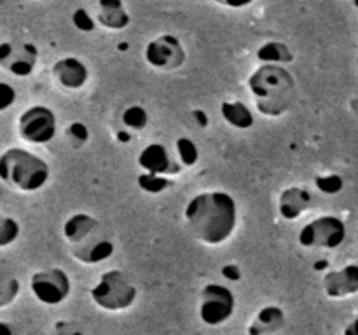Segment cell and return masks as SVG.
Wrapping results in <instances>:
<instances>
[{
    "instance_id": "obj_7",
    "label": "cell",
    "mask_w": 358,
    "mask_h": 335,
    "mask_svg": "<svg viewBox=\"0 0 358 335\" xmlns=\"http://www.w3.org/2000/svg\"><path fill=\"white\" fill-rule=\"evenodd\" d=\"M17 133L21 140L31 145H45L56 136V115L44 105L27 108L17 119Z\"/></svg>"
},
{
    "instance_id": "obj_28",
    "label": "cell",
    "mask_w": 358,
    "mask_h": 335,
    "mask_svg": "<svg viewBox=\"0 0 358 335\" xmlns=\"http://www.w3.org/2000/svg\"><path fill=\"white\" fill-rule=\"evenodd\" d=\"M72 21L77 27V30L80 31H91L94 28V21L91 20V16L84 9H77L76 13H73Z\"/></svg>"
},
{
    "instance_id": "obj_5",
    "label": "cell",
    "mask_w": 358,
    "mask_h": 335,
    "mask_svg": "<svg viewBox=\"0 0 358 335\" xmlns=\"http://www.w3.org/2000/svg\"><path fill=\"white\" fill-rule=\"evenodd\" d=\"M346 239V225L334 215H324L311 220L301 229L297 241L308 250H336Z\"/></svg>"
},
{
    "instance_id": "obj_3",
    "label": "cell",
    "mask_w": 358,
    "mask_h": 335,
    "mask_svg": "<svg viewBox=\"0 0 358 335\" xmlns=\"http://www.w3.org/2000/svg\"><path fill=\"white\" fill-rule=\"evenodd\" d=\"M2 181L17 192H35L49 180V166L44 159L28 150L13 147L0 157Z\"/></svg>"
},
{
    "instance_id": "obj_20",
    "label": "cell",
    "mask_w": 358,
    "mask_h": 335,
    "mask_svg": "<svg viewBox=\"0 0 358 335\" xmlns=\"http://www.w3.org/2000/svg\"><path fill=\"white\" fill-rule=\"evenodd\" d=\"M259 59L264 61V65H280L283 61H292L289 49L280 42H269L259 51Z\"/></svg>"
},
{
    "instance_id": "obj_6",
    "label": "cell",
    "mask_w": 358,
    "mask_h": 335,
    "mask_svg": "<svg viewBox=\"0 0 358 335\" xmlns=\"http://www.w3.org/2000/svg\"><path fill=\"white\" fill-rule=\"evenodd\" d=\"M234 306H236V299L227 286L220 283H210L201 290V295H199V320L208 327H219L233 316Z\"/></svg>"
},
{
    "instance_id": "obj_2",
    "label": "cell",
    "mask_w": 358,
    "mask_h": 335,
    "mask_svg": "<svg viewBox=\"0 0 358 335\" xmlns=\"http://www.w3.org/2000/svg\"><path fill=\"white\" fill-rule=\"evenodd\" d=\"M255 108L266 117H280L296 101V80L282 65H261L248 79Z\"/></svg>"
},
{
    "instance_id": "obj_13",
    "label": "cell",
    "mask_w": 358,
    "mask_h": 335,
    "mask_svg": "<svg viewBox=\"0 0 358 335\" xmlns=\"http://www.w3.org/2000/svg\"><path fill=\"white\" fill-rule=\"evenodd\" d=\"M322 288L329 299H346L358 293V265L348 264L338 271H331L322 279Z\"/></svg>"
},
{
    "instance_id": "obj_9",
    "label": "cell",
    "mask_w": 358,
    "mask_h": 335,
    "mask_svg": "<svg viewBox=\"0 0 358 335\" xmlns=\"http://www.w3.org/2000/svg\"><path fill=\"white\" fill-rule=\"evenodd\" d=\"M145 59L152 68L173 72L185 61V51L175 35H159L145 47Z\"/></svg>"
},
{
    "instance_id": "obj_24",
    "label": "cell",
    "mask_w": 358,
    "mask_h": 335,
    "mask_svg": "<svg viewBox=\"0 0 358 335\" xmlns=\"http://www.w3.org/2000/svg\"><path fill=\"white\" fill-rule=\"evenodd\" d=\"M20 236V223L10 216L0 218V248H7Z\"/></svg>"
},
{
    "instance_id": "obj_33",
    "label": "cell",
    "mask_w": 358,
    "mask_h": 335,
    "mask_svg": "<svg viewBox=\"0 0 358 335\" xmlns=\"http://www.w3.org/2000/svg\"><path fill=\"white\" fill-rule=\"evenodd\" d=\"M357 68H358V58H357Z\"/></svg>"
},
{
    "instance_id": "obj_15",
    "label": "cell",
    "mask_w": 358,
    "mask_h": 335,
    "mask_svg": "<svg viewBox=\"0 0 358 335\" xmlns=\"http://www.w3.org/2000/svg\"><path fill=\"white\" fill-rule=\"evenodd\" d=\"M311 204H313V195L308 188L289 187L280 194L278 211L283 220L294 222L301 218L311 208Z\"/></svg>"
},
{
    "instance_id": "obj_10",
    "label": "cell",
    "mask_w": 358,
    "mask_h": 335,
    "mask_svg": "<svg viewBox=\"0 0 358 335\" xmlns=\"http://www.w3.org/2000/svg\"><path fill=\"white\" fill-rule=\"evenodd\" d=\"M114 241L108 236L107 230L101 229V225L96 230L80 239L79 243L70 246V255L83 265H94L100 262L108 260L114 255Z\"/></svg>"
},
{
    "instance_id": "obj_4",
    "label": "cell",
    "mask_w": 358,
    "mask_h": 335,
    "mask_svg": "<svg viewBox=\"0 0 358 335\" xmlns=\"http://www.w3.org/2000/svg\"><path fill=\"white\" fill-rule=\"evenodd\" d=\"M91 300L100 309L119 313V311L129 309L138 297V290L133 285L128 274L119 269L103 272L96 285L90 292Z\"/></svg>"
},
{
    "instance_id": "obj_14",
    "label": "cell",
    "mask_w": 358,
    "mask_h": 335,
    "mask_svg": "<svg viewBox=\"0 0 358 335\" xmlns=\"http://www.w3.org/2000/svg\"><path fill=\"white\" fill-rule=\"evenodd\" d=\"M52 79L65 89H80L87 82V66L73 56L58 59L51 68Z\"/></svg>"
},
{
    "instance_id": "obj_26",
    "label": "cell",
    "mask_w": 358,
    "mask_h": 335,
    "mask_svg": "<svg viewBox=\"0 0 358 335\" xmlns=\"http://www.w3.org/2000/svg\"><path fill=\"white\" fill-rule=\"evenodd\" d=\"M318 191L324 192L327 195H334L338 192H341L343 188V178L338 177V174H327V177H318L315 180Z\"/></svg>"
},
{
    "instance_id": "obj_31",
    "label": "cell",
    "mask_w": 358,
    "mask_h": 335,
    "mask_svg": "<svg viewBox=\"0 0 358 335\" xmlns=\"http://www.w3.org/2000/svg\"><path fill=\"white\" fill-rule=\"evenodd\" d=\"M345 335H358V318L350 321L345 328Z\"/></svg>"
},
{
    "instance_id": "obj_30",
    "label": "cell",
    "mask_w": 358,
    "mask_h": 335,
    "mask_svg": "<svg viewBox=\"0 0 358 335\" xmlns=\"http://www.w3.org/2000/svg\"><path fill=\"white\" fill-rule=\"evenodd\" d=\"M49 335H84V334L79 330V327H77V325L63 320V321H58V323L52 327L51 334Z\"/></svg>"
},
{
    "instance_id": "obj_18",
    "label": "cell",
    "mask_w": 358,
    "mask_h": 335,
    "mask_svg": "<svg viewBox=\"0 0 358 335\" xmlns=\"http://www.w3.org/2000/svg\"><path fill=\"white\" fill-rule=\"evenodd\" d=\"M98 227H100V222L94 216L87 215V213H76L63 223V236H65L66 243L72 246V244L79 243L80 239L90 236Z\"/></svg>"
},
{
    "instance_id": "obj_19",
    "label": "cell",
    "mask_w": 358,
    "mask_h": 335,
    "mask_svg": "<svg viewBox=\"0 0 358 335\" xmlns=\"http://www.w3.org/2000/svg\"><path fill=\"white\" fill-rule=\"evenodd\" d=\"M220 114L231 128L248 129L254 126V115H252L250 108L241 101H224L220 105Z\"/></svg>"
},
{
    "instance_id": "obj_34",
    "label": "cell",
    "mask_w": 358,
    "mask_h": 335,
    "mask_svg": "<svg viewBox=\"0 0 358 335\" xmlns=\"http://www.w3.org/2000/svg\"><path fill=\"white\" fill-rule=\"evenodd\" d=\"M355 7H358V2H355Z\"/></svg>"
},
{
    "instance_id": "obj_12",
    "label": "cell",
    "mask_w": 358,
    "mask_h": 335,
    "mask_svg": "<svg viewBox=\"0 0 358 335\" xmlns=\"http://www.w3.org/2000/svg\"><path fill=\"white\" fill-rule=\"evenodd\" d=\"M138 166L145 173L159 174V177H168V174H178L182 166L173 161L170 156V150L163 143H149L143 147L138 156Z\"/></svg>"
},
{
    "instance_id": "obj_23",
    "label": "cell",
    "mask_w": 358,
    "mask_h": 335,
    "mask_svg": "<svg viewBox=\"0 0 358 335\" xmlns=\"http://www.w3.org/2000/svg\"><path fill=\"white\" fill-rule=\"evenodd\" d=\"M147 122H149V115L138 105L126 108L124 114H122V124H124V128L133 129V131H142Z\"/></svg>"
},
{
    "instance_id": "obj_16",
    "label": "cell",
    "mask_w": 358,
    "mask_h": 335,
    "mask_svg": "<svg viewBox=\"0 0 358 335\" xmlns=\"http://www.w3.org/2000/svg\"><path fill=\"white\" fill-rule=\"evenodd\" d=\"M96 21L107 30H124L129 24V14L119 0H101L98 2Z\"/></svg>"
},
{
    "instance_id": "obj_8",
    "label": "cell",
    "mask_w": 358,
    "mask_h": 335,
    "mask_svg": "<svg viewBox=\"0 0 358 335\" xmlns=\"http://www.w3.org/2000/svg\"><path fill=\"white\" fill-rule=\"evenodd\" d=\"M30 290L35 299L44 306H58L70 295L72 283L63 269L48 267L31 274Z\"/></svg>"
},
{
    "instance_id": "obj_27",
    "label": "cell",
    "mask_w": 358,
    "mask_h": 335,
    "mask_svg": "<svg viewBox=\"0 0 358 335\" xmlns=\"http://www.w3.org/2000/svg\"><path fill=\"white\" fill-rule=\"evenodd\" d=\"M66 136H69V142L72 143L73 147H80L87 142V138H90V131H87L86 126L80 124V122H73V124H70L69 128H66Z\"/></svg>"
},
{
    "instance_id": "obj_11",
    "label": "cell",
    "mask_w": 358,
    "mask_h": 335,
    "mask_svg": "<svg viewBox=\"0 0 358 335\" xmlns=\"http://www.w3.org/2000/svg\"><path fill=\"white\" fill-rule=\"evenodd\" d=\"M38 51L31 42H2L0 66L14 77H28L37 65Z\"/></svg>"
},
{
    "instance_id": "obj_29",
    "label": "cell",
    "mask_w": 358,
    "mask_h": 335,
    "mask_svg": "<svg viewBox=\"0 0 358 335\" xmlns=\"http://www.w3.org/2000/svg\"><path fill=\"white\" fill-rule=\"evenodd\" d=\"M16 101V91L7 82L0 84V110L6 112Z\"/></svg>"
},
{
    "instance_id": "obj_1",
    "label": "cell",
    "mask_w": 358,
    "mask_h": 335,
    "mask_svg": "<svg viewBox=\"0 0 358 335\" xmlns=\"http://www.w3.org/2000/svg\"><path fill=\"white\" fill-rule=\"evenodd\" d=\"M184 218L199 243L219 246L236 229L238 204L233 195L224 191L201 192L185 204Z\"/></svg>"
},
{
    "instance_id": "obj_21",
    "label": "cell",
    "mask_w": 358,
    "mask_h": 335,
    "mask_svg": "<svg viewBox=\"0 0 358 335\" xmlns=\"http://www.w3.org/2000/svg\"><path fill=\"white\" fill-rule=\"evenodd\" d=\"M136 181H138V187L142 188L143 192L152 195L163 194L164 191H168V188L173 185V181L168 180L166 177H159V174L152 173H142L136 178Z\"/></svg>"
},
{
    "instance_id": "obj_22",
    "label": "cell",
    "mask_w": 358,
    "mask_h": 335,
    "mask_svg": "<svg viewBox=\"0 0 358 335\" xmlns=\"http://www.w3.org/2000/svg\"><path fill=\"white\" fill-rule=\"evenodd\" d=\"M175 149H177V156H178V161H180V166L191 168L198 163L199 150L191 138H187V136L178 138L177 143H175Z\"/></svg>"
},
{
    "instance_id": "obj_32",
    "label": "cell",
    "mask_w": 358,
    "mask_h": 335,
    "mask_svg": "<svg viewBox=\"0 0 358 335\" xmlns=\"http://www.w3.org/2000/svg\"><path fill=\"white\" fill-rule=\"evenodd\" d=\"M0 332H2V335H16V330H14L7 321H2V323H0Z\"/></svg>"
},
{
    "instance_id": "obj_17",
    "label": "cell",
    "mask_w": 358,
    "mask_h": 335,
    "mask_svg": "<svg viewBox=\"0 0 358 335\" xmlns=\"http://www.w3.org/2000/svg\"><path fill=\"white\" fill-rule=\"evenodd\" d=\"M283 321H285V313L282 307H262L248 325V335H271L278 328H282Z\"/></svg>"
},
{
    "instance_id": "obj_25",
    "label": "cell",
    "mask_w": 358,
    "mask_h": 335,
    "mask_svg": "<svg viewBox=\"0 0 358 335\" xmlns=\"http://www.w3.org/2000/svg\"><path fill=\"white\" fill-rule=\"evenodd\" d=\"M20 293V281L14 276L6 278L0 285V307H7Z\"/></svg>"
}]
</instances>
